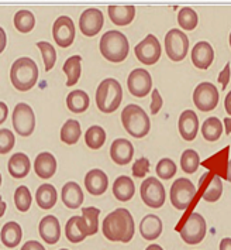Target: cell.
<instances>
[{"label":"cell","instance_id":"cell-1","mask_svg":"<svg viewBox=\"0 0 231 250\" xmlns=\"http://www.w3.org/2000/svg\"><path fill=\"white\" fill-rule=\"evenodd\" d=\"M134 219L124 208L110 212L103 221V235L110 242L129 243L134 236Z\"/></svg>","mask_w":231,"mask_h":250},{"label":"cell","instance_id":"cell-2","mask_svg":"<svg viewBox=\"0 0 231 250\" xmlns=\"http://www.w3.org/2000/svg\"><path fill=\"white\" fill-rule=\"evenodd\" d=\"M10 81L17 91L27 92L38 81V66L31 58L21 57L10 68Z\"/></svg>","mask_w":231,"mask_h":250},{"label":"cell","instance_id":"cell-3","mask_svg":"<svg viewBox=\"0 0 231 250\" xmlns=\"http://www.w3.org/2000/svg\"><path fill=\"white\" fill-rule=\"evenodd\" d=\"M123 101V89L120 82L115 78H106L97 86L96 106L103 113H113Z\"/></svg>","mask_w":231,"mask_h":250},{"label":"cell","instance_id":"cell-4","mask_svg":"<svg viewBox=\"0 0 231 250\" xmlns=\"http://www.w3.org/2000/svg\"><path fill=\"white\" fill-rule=\"evenodd\" d=\"M130 50L129 40L117 30H110L100 39V53L110 62H121L127 58Z\"/></svg>","mask_w":231,"mask_h":250},{"label":"cell","instance_id":"cell-5","mask_svg":"<svg viewBox=\"0 0 231 250\" xmlns=\"http://www.w3.org/2000/svg\"><path fill=\"white\" fill-rule=\"evenodd\" d=\"M121 122L126 132L135 139H142L151 129V122L145 110L138 105L126 106L121 112Z\"/></svg>","mask_w":231,"mask_h":250},{"label":"cell","instance_id":"cell-6","mask_svg":"<svg viewBox=\"0 0 231 250\" xmlns=\"http://www.w3.org/2000/svg\"><path fill=\"white\" fill-rule=\"evenodd\" d=\"M185 221L176 225L175 230H178L180 233V237L183 239V242H186L188 245H197L200 243L206 236V226L205 218L197 213V212H192L189 216L183 218Z\"/></svg>","mask_w":231,"mask_h":250},{"label":"cell","instance_id":"cell-7","mask_svg":"<svg viewBox=\"0 0 231 250\" xmlns=\"http://www.w3.org/2000/svg\"><path fill=\"white\" fill-rule=\"evenodd\" d=\"M196 192V187L192 181L188 178H178L171 187V202L176 209L185 211L192 205Z\"/></svg>","mask_w":231,"mask_h":250},{"label":"cell","instance_id":"cell-8","mask_svg":"<svg viewBox=\"0 0 231 250\" xmlns=\"http://www.w3.org/2000/svg\"><path fill=\"white\" fill-rule=\"evenodd\" d=\"M189 50V39L188 36L176 28L169 30L165 36V51L167 55L175 62L182 61Z\"/></svg>","mask_w":231,"mask_h":250},{"label":"cell","instance_id":"cell-9","mask_svg":"<svg viewBox=\"0 0 231 250\" xmlns=\"http://www.w3.org/2000/svg\"><path fill=\"white\" fill-rule=\"evenodd\" d=\"M140 192H141L142 202L150 208L158 209L165 204V198H167L165 187L155 177H150L142 181Z\"/></svg>","mask_w":231,"mask_h":250},{"label":"cell","instance_id":"cell-10","mask_svg":"<svg viewBox=\"0 0 231 250\" xmlns=\"http://www.w3.org/2000/svg\"><path fill=\"white\" fill-rule=\"evenodd\" d=\"M13 127L21 137H28L33 134L36 129V116L31 106L23 102L16 105L13 112Z\"/></svg>","mask_w":231,"mask_h":250},{"label":"cell","instance_id":"cell-11","mask_svg":"<svg viewBox=\"0 0 231 250\" xmlns=\"http://www.w3.org/2000/svg\"><path fill=\"white\" fill-rule=\"evenodd\" d=\"M194 106L202 112L213 110L218 104V89L212 82H202L193 92Z\"/></svg>","mask_w":231,"mask_h":250},{"label":"cell","instance_id":"cell-12","mask_svg":"<svg viewBox=\"0 0 231 250\" xmlns=\"http://www.w3.org/2000/svg\"><path fill=\"white\" fill-rule=\"evenodd\" d=\"M135 57L138 61L145 64V65H154L161 58V44L154 34H148L141 42H138L134 48Z\"/></svg>","mask_w":231,"mask_h":250},{"label":"cell","instance_id":"cell-13","mask_svg":"<svg viewBox=\"0 0 231 250\" xmlns=\"http://www.w3.org/2000/svg\"><path fill=\"white\" fill-rule=\"evenodd\" d=\"M75 24L72 21L71 17L68 16H61L54 21L52 26V37L55 40V42L62 47L68 48L69 45H72L74 40H75Z\"/></svg>","mask_w":231,"mask_h":250},{"label":"cell","instance_id":"cell-14","mask_svg":"<svg viewBox=\"0 0 231 250\" xmlns=\"http://www.w3.org/2000/svg\"><path fill=\"white\" fill-rule=\"evenodd\" d=\"M127 86L131 95L137 98H144L153 89V78L148 71L142 68H137L130 72L129 78H127Z\"/></svg>","mask_w":231,"mask_h":250},{"label":"cell","instance_id":"cell-15","mask_svg":"<svg viewBox=\"0 0 231 250\" xmlns=\"http://www.w3.org/2000/svg\"><path fill=\"white\" fill-rule=\"evenodd\" d=\"M103 23H104L103 13L99 9H95V7L86 9L79 17V28H80L82 34L86 37L96 36L102 30Z\"/></svg>","mask_w":231,"mask_h":250},{"label":"cell","instance_id":"cell-16","mask_svg":"<svg viewBox=\"0 0 231 250\" xmlns=\"http://www.w3.org/2000/svg\"><path fill=\"white\" fill-rule=\"evenodd\" d=\"M38 233L45 243H48V245L58 243V240L61 237V225H59V221L55 216H52V215L44 216L38 225Z\"/></svg>","mask_w":231,"mask_h":250},{"label":"cell","instance_id":"cell-17","mask_svg":"<svg viewBox=\"0 0 231 250\" xmlns=\"http://www.w3.org/2000/svg\"><path fill=\"white\" fill-rule=\"evenodd\" d=\"M178 127H179V133L183 140L193 142L194 137L197 136V132H199L197 115L191 109L182 112V115L179 116V122H178Z\"/></svg>","mask_w":231,"mask_h":250},{"label":"cell","instance_id":"cell-18","mask_svg":"<svg viewBox=\"0 0 231 250\" xmlns=\"http://www.w3.org/2000/svg\"><path fill=\"white\" fill-rule=\"evenodd\" d=\"M133 156H134V147L130 140L117 139L110 146V157L118 166H126L131 163Z\"/></svg>","mask_w":231,"mask_h":250},{"label":"cell","instance_id":"cell-19","mask_svg":"<svg viewBox=\"0 0 231 250\" xmlns=\"http://www.w3.org/2000/svg\"><path fill=\"white\" fill-rule=\"evenodd\" d=\"M85 185H86V191L90 195L99 197V195H103L106 192L107 185H109V178L104 174V171L99 170V168H93L86 174Z\"/></svg>","mask_w":231,"mask_h":250},{"label":"cell","instance_id":"cell-20","mask_svg":"<svg viewBox=\"0 0 231 250\" xmlns=\"http://www.w3.org/2000/svg\"><path fill=\"white\" fill-rule=\"evenodd\" d=\"M214 60V50L207 41H199L192 50L193 65L199 69H207Z\"/></svg>","mask_w":231,"mask_h":250},{"label":"cell","instance_id":"cell-21","mask_svg":"<svg viewBox=\"0 0 231 250\" xmlns=\"http://www.w3.org/2000/svg\"><path fill=\"white\" fill-rule=\"evenodd\" d=\"M65 236L71 243L83 242L89 236L88 226L85 224L82 216H72L65 225Z\"/></svg>","mask_w":231,"mask_h":250},{"label":"cell","instance_id":"cell-22","mask_svg":"<svg viewBox=\"0 0 231 250\" xmlns=\"http://www.w3.org/2000/svg\"><path fill=\"white\" fill-rule=\"evenodd\" d=\"M34 170L39 178L48 180L57 171V160L48 151H42L36 157L34 161Z\"/></svg>","mask_w":231,"mask_h":250},{"label":"cell","instance_id":"cell-23","mask_svg":"<svg viewBox=\"0 0 231 250\" xmlns=\"http://www.w3.org/2000/svg\"><path fill=\"white\" fill-rule=\"evenodd\" d=\"M140 233L145 240L153 242L162 233V221L156 215H145L140 224Z\"/></svg>","mask_w":231,"mask_h":250},{"label":"cell","instance_id":"cell-24","mask_svg":"<svg viewBox=\"0 0 231 250\" xmlns=\"http://www.w3.org/2000/svg\"><path fill=\"white\" fill-rule=\"evenodd\" d=\"M109 17L116 26H129L135 17V7L134 6H109L107 7Z\"/></svg>","mask_w":231,"mask_h":250},{"label":"cell","instance_id":"cell-25","mask_svg":"<svg viewBox=\"0 0 231 250\" xmlns=\"http://www.w3.org/2000/svg\"><path fill=\"white\" fill-rule=\"evenodd\" d=\"M61 198H62V202L66 208L77 209L83 202V191L77 183L69 181L62 187V197Z\"/></svg>","mask_w":231,"mask_h":250},{"label":"cell","instance_id":"cell-26","mask_svg":"<svg viewBox=\"0 0 231 250\" xmlns=\"http://www.w3.org/2000/svg\"><path fill=\"white\" fill-rule=\"evenodd\" d=\"M30 168H31L30 158L24 153H16V154H13L10 157V160H9V164H7L9 174L13 178H24L27 174L30 172Z\"/></svg>","mask_w":231,"mask_h":250},{"label":"cell","instance_id":"cell-27","mask_svg":"<svg viewBox=\"0 0 231 250\" xmlns=\"http://www.w3.org/2000/svg\"><path fill=\"white\" fill-rule=\"evenodd\" d=\"M113 194L121 202L130 201L135 194V185L133 183V180L127 175H120L118 178H116L115 184H113Z\"/></svg>","mask_w":231,"mask_h":250},{"label":"cell","instance_id":"cell-28","mask_svg":"<svg viewBox=\"0 0 231 250\" xmlns=\"http://www.w3.org/2000/svg\"><path fill=\"white\" fill-rule=\"evenodd\" d=\"M23 236L21 226L17 222H7L1 228V243L7 248H16Z\"/></svg>","mask_w":231,"mask_h":250},{"label":"cell","instance_id":"cell-29","mask_svg":"<svg viewBox=\"0 0 231 250\" xmlns=\"http://www.w3.org/2000/svg\"><path fill=\"white\" fill-rule=\"evenodd\" d=\"M89 95L82 89L72 91L66 96V106L74 113H83L89 107Z\"/></svg>","mask_w":231,"mask_h":250},{"label":"cell","instance_id":"cell-30","mask_svg":"<svg viewBox=\"0 0 231 250\" xmlns=\"http://www.w3.org/2000/svg\"><path fill=\"white\" fill-rule=\"evenodd\" d=\"M80 61H82L80 55H72L65 61L62 71L68 78L66 79V86H74L80 78V71H82Z\"/></svg>","mask_w":231,"mask_h":250},{"label":"cell","instance_id":"cell-31","mask_svg":"<svg viewBox=\"0 0 231 250\" xmlns=\"http://www.w3.org/2000/svg\"><path fill=\"white\" fill-rule=\"evenodd\" d=\"M57 189L51 184H44L36 192V199L41 209H51L57 204Z\"/></svg>","mask_w":231,"mask_h":250},{"label":"cell","instance_id":"cell-32","mask_svg":"<svg viewBox=\"0 0 231 250\" xmlns=\"http://www.w3.org/2000/svg\"><path fill=\"white\" fill-rule=\"evenodd\" d=\"M80 134H82L80 123L75 119H69V120L65 122L62 129H61V140L64 142L65 145H77Z\"/></svg>","mask_w":231,"mask_h":250},{"label":"cell","instance_id":"cell-33","mask_svg":"<svg viewBox=\"0 0 231 250\" xmlns=\"http://www.w3.org/2000/svg\"><path fill=\"white\" fill-rule=\"evenodd\" d=\"M223 125L218 118L206 119L202 125V134L207 142H216L223 134Z\"/></svg>","mask_w":231,"mask_h":250},{"label":"cell","instance_id":"cell-34","mask_svg":"<svg viewBox=\"0 0 231 250\" xmlns=\"http://www.w3.org/2000/svg\"><path fill=\"white\" fill-rule=\"evenodd\" d=\"M223 194V183H221V177H218L216 174H213V177L209 180V183L206 185L205 191H203V199L207 202H216L220 199Z\"/></svg>","mask_w":231,"mask_h":250},{"label":"cell","instance_id":"cell-35","mask_svg":"<svg viewBox=\"0 0 231 250\" xmlns=\"http://www.w3.org/2000/svg\"><path fill=\"white\" fill-rule=\"evenodd\" d=\"M106 142V132L100 126H90L85 134V143L92 150H99Z\"/></svg>","mask_w":231,"mask_h":250},{"label":"cell","instance_id":"cell-36","mask_svg":"<svg viewBox=\"0 0 231 250\" xmlns=\"http://www.w3.org/2000/svg\"><path fill=\"white\" fill-rule=\"evenodd\" d=\"M36 26V17L30 10H20L14 16V27L20 33H30Z\"/></svg>","mask_w":231,"mask_h":250},{"label":"cell","instance_id":"cell-37","mask_svg":"<svg viewBox=\"0 0 231 250\" xmlns=\"http://www.w3.org/2000/svg\"><path fill=\"white\" fill-rule=\"evenodd\" d=\"M178 23L183 30L192 31L199 24V17L192 7H182L178 13Z\"/></svg>","mask_w":231,"mask_h":250},{"label":"cell","instance_id":"cell-38","mask_svg":"<svg viewBox=\"0 0 231 250\" xmlns=\"http://www.w3.org/2000/svg\"><path fill=\"white\" fill-rule=\"evenodd\" d=\"M99 215H100L99 208H95V207L82 208V218H83L85 224L88 226L89 236L95 235L97 232V229H99Z\"/></svg>","mask_w":231,"mask_h":250},{"label":"cell","instance_id":"cell-39","mask_svg":"<svg viewBox=\"0 0 231 250\" xmlns=\"http://www.w3.org/2000/svg\"><path fill=\"white\" fill-rule=\"evenodd\" d=\"M199 164H200V158L194 150L189 148V150L183 151V154L180 157V166H182V170L186 174H193L197 171Z\"/></svg>","mask_w":231,"mask_h":250},{"label":"cell","instance_id":"cell-40","mask_svg":"<svg viewBox=\"0 0 231 250\" xmlns=\"http://www.w3.org/2000/svg\"><path fill=\"white\" fill-rule=\"evenodd\" d=\"M31 201H33V197H31L30 189L26 185H20L14 192V204L17 209L20 212H27L31 207Z\"/></svg>","mask_w":231,"mask_h":250},{"label":"cell","instance_id":"cell-41","mask_svg":"<svg viewBox=\"0 0 231 250\" xmlns=\"http://www.w3.org/2000/svg\"><path fill=\"white\" fill-rule=\"evenodd\" d=\"M37 47L39 48L41 55H42V60H44V64H45V71H51L54 65H55V61H57L55 48L52 47V44L48 42V41H38Z\"/></svg>","mask_w":231,"mask_h":250},{"label":"cell","instance_id":"cell-42","mask_svg":"<svg viewBox=\"0 0 231 250\" xmlns=\"http://www.w3.org/2000/svg\"><path fill=\"white\" fill-rule=\"evenodd\" d=\"M176 164L171 158H162L156 164V174L162 180H171L176 174Z\"/></svg>","mask_w":231,"mask_h":250},{"label":"cell","instance_id":"cell-43","mask_svg":"<svg viewBox=\"0 0 231 250\" xmlns=\"http://www.w3.org/2000/svg\"><path fill=\"white\" fill-rule=\"evenodd\" d=\"M14 143H16V137H14L13 132L1 127L0 129V153L1 154L9 153L14 147Z\"/></svg>","mask_w":231,"mask_h":250},{"label":"cell","instance_id":"cell-44","mask_svg":"<svg viewBox=\"0 0 231 250\" xmlns=\"http://www.w3.org/2000/svg\"><path fill=\"white\" fill-rule=\"evenodd\" d=\"M133 175L137 177V178H142L145 174H148L150 171V161L148 158L141 157L138 160H135V163L133 164Z\"/></svg>","mask_w":231,"mask_h":250},{"label":"cell","instance_id":"cell-45","mask_svg":"<svg viewBox=\"0 0 231 250\" xmlns=\"http://www.w3.org/2000/svg\"><path fill=\"white\" fill-rule=\"evenodd\" d=\"M151 96H153V101H151V113L156 115L161 110L162 105H164V101H162V96L159 95V91L156 88H154Z\"/></svg>","mask_w":231,"mask_h":250},{"label":"cell","instance_id":"cell-46","mask_svg":"<svg viewBox=\"0 0 231 250\" xmlns=\"http://www.w3.org/2000/svg\"><path fill=\"white\" fill-rule=\"evenodd\" d=\"M231 78V69L230 64H226V66L223 68V71L218 74V83H221V91H224L229 85Z\"/></svg>","mask_w":231,"mask_h":250},{"label":"cell","instance_id":"cell-47","mask_svg":"<svg viewBox=\"0 0 231 250\" xmlns=\"http://www.w3.org/2000/svg\"><path fill=\"white\" fill-rule=\"evenodd\" d=\"M20 250H45V248L37 240H28Z\"/></svg>","mask_w":231,"mask_h":250},{"label":"cell","instance_id":"cell-48","mask_svg":"<svg viewBox=\"0 0 231 250\" xmlns=\"http://www.w3.org/2000/svg\"><path fill=\"white\" fill-rule=\"evenodd\" d=\"M220 250H231V237H224L220 242Z\"/></svg>","mask_w":231,"mask_h":250},{"label":"cell","instance_id":"cell-49","mask_svg":"<svg viewBox=\"0 0 231 250\" xmlns=\"http://www.w3.org/2000/svg\"><path fill=\"white\" fill-rule=\"evenodd\" d=\"M0 110H1V113H0V123H3L6 118H7V113H9V110H7V106L4 102H0Z\"/></svg>","mask_w":231,"mask_h":250},{"label":"cell","instance_id":"cell-50","mask_svg":"<svg viewBox=\"0 0 231 250\" xmlns=\"http://www.w3.org/2000/svg\"><path fill=\"white\" fill-rule=\"evenodd\" d=\"M224 106H226V112L231 116V91L227 93L226 96V101H224Z\"/></svg>","mask_w":231,"mask_h":250},{"label":"cell","instance_id":"cell-51","mask_svg":"<svg viewBox=\"0 0 231 250\" xmlns=\"http://www.w3.org/2000/svg\"><path fill=\"white\" fill-rule=\"evenodd\" d=\"M223 123H224L226 134H231V118H224Z\"/></svg>","mask_w":231,"mask_h":250},{"label":"cell","instance_id":"cell-52","mask_svg":"<svg viewBox=\"0 0 231 250\" xmlns=\"http://www.w3.org/2000/svg\"><path fill=\"white\" fill-rule=\"evenodd\" d=\"M226 180L231 183V160H229V163H227V174H226Z\"/></svg>","mask_w":231,"mask_h":250},{"label":"cell","instance_id":"cell-53","mask_svg":"<svg viewBox=\"0 0 231 250\" xmlns=\"http://www.w3.org/2000/svg\"><path fill=\"white\" fill-rule=\"evenodd\" d=\"M145 250H164V249H162L159 245H155L154 243V245H150V246H148Z\"/></svg>","mask_w":231,"mask_h":250},{"label":"cell","instance_id":"cell-54","mask_svg":"<svg viewBox=\"0 0 231 250\" xmlns=\"http://www.w3.org/2000/svg\"><path fill=\"white\" fill-rule=\"evenodd\" d=\"M4 208H6V204H4V202H1V215L4 213Z\"/></svg>","mask_w":231,"mask_h":250},{"label":"cell","instance_id":"cell-55","mask_svg":"<svg viewBox=\"0 0 231 250\" xmlns=\"http://www.w3.org/2000/svg\"><path fill=\"white\" fill-rule=\"evenodd\" d=\"M230 47H231V33H230Z\"/></svg>","mask_w":231,"mask_h":250},{"label":"cell","instance_id":"cell-56","mask_svg":"<svg viewBox=\"0 0 231 250\" xmlns=\"http://www.w3.org/2000/svg\"><path fill=\"white\" fill-rule=\"evenodd\" d=\"M61 250H68V249H61Z\"/></svg>","mask_w":231,"mask_h":250}]
</instances>
